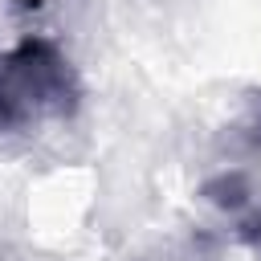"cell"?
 Here are the masks:
<instances>
[{
  "label": "cell",
  "mask_w": 261,
  "mask_h": 261,
  "mask_svg": "<svg viewBox=\"0 0 261 261\" xmlns=\"http://www.w3.org/2000/svg\"><path fill=\"white\" fill-rule=\"evenodd\" d=\"M82 86L65 53L45 37H24L0 61V126L20 130L41 118H69Z\"/></svg>",
  "instance_id": "1"
},
{
  "label": "cell",
  "mask_w": 261,
  "mask_h": 261,
  "mask_svg": "<svg viewBox=\"0 0 261 261\" xmlns=\"http://www.w3.org/2000/svg\"><path fill=\"white\" fill-rule=\"evenodd\" d=\"M204 196H208L212 204L237 208V204L245 200V179H241V175H220V179H212V184L204 188Z\"/></svg>",
  "instance_id": "2"
},
{
  "label": "cell",
  "mask_w": 261,
  "mask_h": 261,
  "mask_svg": "<svg viewBox=\"0 0 261 261\" xmlns=\"http://www.w3.org/2000/svg\"><path fill=\"white\" fill-rule=\"evenodd\" d=\"M249 237H253V241L261 245V220H253V228H249Z\"/></svg>",
  "instance_id": "3"
}]
</instances>
